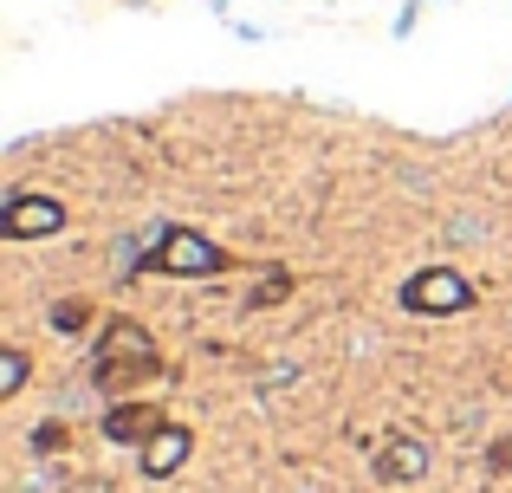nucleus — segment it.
<instances>
[{
  "label": "nucleus",
  "instance_id": "f03ea898",
  "mask_svg": "<svg viewBox=\"0 0 512 493\" xmlns=\"http://www.w3.org/2000/svg\"><path fill=\"white\" fill-rule=\"evenodd\" d=\"M150 260H156V273L195 279V273H221V266H227V253L214 247L208 234H195V228H169V234H163V247H156Z\"/></svg>",
  "mask_w": 512,
  "mask_h": 493
},
{
  "label": "nucleus",
  "instance_id": "6e6552de",
  "mask_svg": "<svg viewBox=\"0 0 512 493\" xmlns=\"http://www.w3.org/2000/svg\"><path fill=\"white\" fill-rule=\"evenodd\" d=\"M20 383H26V351H0V396H20Z\"/></svg>",
  "mask_w": 512,
  "mask_h": 493
},
{
  "label": "nucleus",
  "instance_id": "20e7f679",
  "mask_svg": "<svg viewBox=\"0 0 512 493\" xmlns=\"http://www.w3.org/2000/svg\"><path fill=\"white\" fill-rule=\"evenodd\" d=\"M65 228V208L52 202V195H13L7 208H0V234L7 241H46V234Z\"/></svg>",
  "mask_w": 512,
  "mask_h": 493
},
{
  "label": "nucleus",
  "instance_id": "39448f33",
  "mask_svg": "<svg viewBox=\"0 0 512 493\" xmlns=\"http://www.w3.org/2000/svg\"><path fill=\"white\" fill-rule=\"evenodd\" d=\"M188 448H195V435L175 429V422H163V429H156L150 442L137 448V461H143V474H150V481H169V474L188 461Z\"/></svg>",
  "mask_w": 512,
  "mask_h": 493
},
{
  "label": "nucleus",
  "instance_id": "7ed1b4c3",
  "mask_svg": "<svg viewBox=\"0 0 512 493\" xmlns=\"http://www.w3.org/2000/svg\"><path fill=\"white\" fill-rule=\"evenodd\" d=\"M150 370H156V344L143 338L137 325H111V338H104V351H98V377L130 383V377H150Z\"/></svg>",
  "mask_w": 512,
  "mask_h": 493
},
{
  "label": "nucleus",
  "instance_id": "f257e3e1",
  "mask_svg": "<svg viewBox=\"0 0 512 493\" xmlns=\"http://www.w3.org/2000/svg\"><path fill=\"white\" fill-rule=\"evenodd\" d=\"M402 305H409V312H422V318H454V312H467V305H474V286H467L454 266H422V273L402 286Z\"/></svg>",
  "mask_w": 512,
  "mask_h": 493
},
{
  "label": "nucleus",
  "instance_id": "423d86ee",
  "mask_svg": "<svg viewBox=\"0 0 512 493\" xmlns=\"http://www.w3.org/2000/svg\"><path fill=\"white\" fill-rule=\"evenodd\" d=\"M163 429V409L156 403H117L111 416H104V442H150V435Z\"/></svg>",
  "mask_w": 512,
  "mask_h": 493
},
{
  "label": "nucleus",
  "instance_id": "0eeeda50",
  "mask_svg": "<svg viewBox=\"0 0 512 493\" xmlns=\"http://www.w3.org/2000/svg\"><path fill=\"white\" fill-rule=\"evenodd\" d=\"M376 474H383V481H422L428 474V448L422 442H389L383 455H376Z\"/></svg>",
  "mask_w": 512,
  "mask_h": 493
}]
</instances>
